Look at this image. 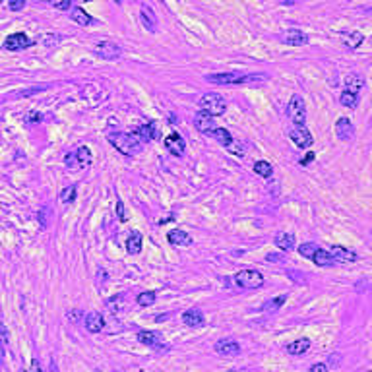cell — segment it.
Listing matches in <instances>:
<instances>
[{
	"label": "cell",
	"mask_w": 372,
	"mask_h": 372,
	"mask_svg": "<svg viewBox=\"0 0 372 372\" xmlns=\"http://www.w3.org/2000/svg\"><path fill=\"white\" fill-rule=\"evenodd\" d=\"M109 142H110V146H114V148H116L120 153H124V155H138V153L144 150L142 140H140L134 132H130V134L112 132V134H109Z\"/></svg>",
	"instance_id": "6da1fadb"
},
{
	"label": "cell",
	"mask_w": 372,
	"mask_h": 372,
	"mask_svg": "<svg viewBox=\"0 0 372 372\" xmlns=\"http://www.w3.org/2000/svg\"><path fill=\"white\" fill-rule=\"evenodd\" d=\"M91 163H93V153H91L89 148H86V146H82V148H78V150L66 153V157H64V165H66L70 171H86V169L91 167Z\"/></svg>",
	"instance_id": "7a4b0ae2"
},
{
	"label": "cell",
	"mask_w": 372,
	"mask_h": 372,
	"mask_svg": "<svg viewBox=\"0 0 372 372\" xmlns=\"http://www.w3.org/2000/svg\"><path fill=\"white\" fill-rule=\"evenodd\" d=\"M252 78H256V76L227 72V74H208V76H206V82L215 84V86H239V84H248Z\"/></svg>",
	"instance_id": "3957f363"
},
{
	"label": "cell",
	"mask_w": 372,
	"mask_h": 372,
	"mask_svg": "<svg viewBox=\"0 0 372 372\" xmlns=\"http://www.w3.org/2000/svg\"><path fill=\"white\" fill-rule=\"evenodd\" d=\"M198 105H200L202 110L210 112L212 116H221L227 110V101L219 93H206V95H202Z\"/></svg>",
	"instance_id": "277c9868"
},
{
	"label": "cell",
	"mask_w": 372,
	"mask_h": 372,
	"mask_svg": "<svg viewBox=\"0 0 372 372\" xmlns=\"http://www.w3.org/2000/svg\"><path fill=\"white\" fill-rule=\"evenodd\" d=\"M264 275L258 269H241L235 275V283L242 289H260L264 285Z\"/></svg>",
	"instance_id": "5b68a950"
},
{
	"label": "cell",
	"mask_w": 372,
	"mask_h": 372,
	"mask_svg": "<svg viewBox=\"0 0 372 372\" xmlns=\"http://www.w3.org/2000/svg\"><path fill=\"white\" fill-rule=\"evenodd\" d=\"M287 114H289V118L293 120L295 126H305L306 124V105H305V99L299 93H295L289 99Z\"/></svg>",
	"instance_id": "8992f818"
},
{
	"label": "cell",
	"mask_w": 372,
	"mask_h": 372,
	"mask_svg": "<svg viewBox=\"0 0 372 372\" xmlns=\"http://www.w3.org/2000/svg\"><path fill=\"white\" fill-rule=\"evenodd\" d=\"M289 138H291V142H293L297 148H301V150L310 148L312 142H314V138H312V134H310V130H308L306 126H295V128H291V130H289Z\"/></svg>",
	"instance_id": "52a82bcc"
},
{
	"label": "cell",
	"mask_w": 372,
	"mask_h": 372,
	"mask_svg": "<svg viewBox=\"0 0 372 372\" xmlns=\"http://www.w3.org/2000/svg\"><path fill=\"white\" fill-rule=\"evenodd\" d=\"M93 51H95V54H99L103 60H114V58H118L122 54V47L118 43H114V41L105 39V41L95 43Z\"/></svg>",
	"instance_id": "ba28073f"
},
{
	"label": "cell",
	"mask_w": 372,
	"mask_h": 372,
	"mask_svg": "<svg viewBox=\"0 0 372 372\" xmlns=\"http://www.w3.org/2000/svg\"><path fill=\"white\" fill-rule=\"evenodd\" d=\"M163 144H165L167 152H169L171 155H175V157H182L184 152H186V142L182 140V136H180L178 132H171V134L163 140Z\"/></svg>",
	"instance_id": "9c48e42d"
},
{
	"label": "cell",
	"mask_w": 372,
	"mask_h": 372,
	"mask_svg": "<svg viewBox=\"0 0 372 372\" xmlns=\"http://www.w3.org/2000/svg\"><path fill=\"white\" fill-rule=\"evenodd\" d=\"M29 47H31V39L25 33H12L4 41L6 51H23V49H29Z\"/></svg>",
	"instance_id": "30bf717a"
},
{
	"label": "cell",
	"mask_w": 372,
	"mask_h": 372,
	"mask_svg": "<svg viewBox=\"0 0 372 372\" xmlns=\"http://www.w3.org/2000/svg\"><path fill=\"white\" fill-rule=\"evenodd\" d=\"M281 41L285 45H289V47H303V45H306L310 41V37H308V33H305L301 29H287L281 35Z\"/></svg>",
	"instance_id": "8fae6325"
},
{
	"label": "cell",
	"mask_w": 372,
	"mask_h": 372,
	"mask_svg": "<svg viewBox=\"0 0 372 372\" xmlns=\"http://www.w3.org/2000/svg\"><path fill=\"white\" fill-rule=\"evenodd\" d=\"M213 351L221 357H237L241 353V345L233 339H219L215 345H213Z\"/></svg>",
	"instance_id": "7c38bea8"
},
{
	"label": "cell",
	"mask_w": 372,
	"mask_h": 372,
	"mask_svg": "<svg viewBox=\"0 0 372 372\" xmlns=\"http://www.w3.org/2000/svg\"><path fill=\"white\" fill-rule=\"evenodd\" d=\"M194 126H196V130H200L202 134H210L217 124L213 122V116L210 112H206V110L200 109V110L196 112V116H194Z\"/></svg>",
	"instance_id": "4fadbf2b"
},
{
	"label": "cell",
	"mask_w": 372,
	"mask_h": 372,
	"mask_svg": "<svg viewBox=\"0 0 372 372\" xmlns=\"http://www.w3.org/2000/svg\"><path fill=\"white\" fill-rule=\"evenodd\" d=\"M353 134H355V126H353V122L349 120V118H345V116H341V118H337V122H335V136L339 138V140H351L353 138Z\"/></svg>",
	"instance_id": "5bb4252c"
},
{
	"label": "cell",
	"mask_w": 372,
	"mask_h": 372,
	"mask_svg": "<svg viewBox=\"0 0 372 372\" xmlns=\"http://www.w3.org/2000/svg\"><path fill=\"white\" fill-rule=\"evenodd\" d=\"M134 134L142 140V142H152V140H157L159 138V128L155 126V122H148V124H140Z\"/></svg>",
	"instance_id": "9a60e30c"
},
{
	"label": "cell",
	"mask_w": 372,
	"mask_h": 372,
	"mask_svg": "<svg viewBox=\"0 0 372 372\" xmlns=\"http://www.w3.org/2000/svg\"><path fill=\"white\" fill-rule=\"evenodd\" d=\"M329 254L333 256L335 262H341V264H349V262H355V260H357V252H353V250L347 248V246H339V244L331 246Z\"/></svg>",
	"instance_id": "2e32d148"
},
{
	"label": "cell",
	"mask_w": 372,
	"mask_h": 372,
	"mask_svg": "<svg viewBox=\"0 0 372 372\" xmlns=\"http://www.w3.org/2000/svg\"><path fill=\"white\" fill-rule=\"evenodd\" d=\"M140 22L144 23V27L150 31V33H155L157 31V18H155V12L150 8V6H142L140 10Z\"/></svg>",
	"instance_id": "e0dca14e"
},
{
	"label": "cell",
	"mask_w": 372,
	"mask_h": 372,
	"mask_svg": "<svg viewBox=\"0 0 372 372\" xmlns=\"http://www.w3.org/2000/svg\"><path fill=\"white\" fill-rule=\"evenodd\" d=\"M182 322H184L186 326H190V328H204L206 318H204V312H202V310L190 308V310H186V312L182 314Z\"/></svg>",
	"instance_id": "ac0fdd59"
},
{
	"label": "cell",
	"mask_w": 372,
	"mask_h": 372,
	"mask_svg": "<svg viewBox=\"0 0 372 372\" xmlns=\"http://www.w3.org/2000/svg\"><path fill=\"white\" fill-rule=\"evenodd\" d=\"M138 341L148 345V347H163V335L159 331H140L138 333Z\"/></svg>",
	"instance_id": "d6986e66"
},
{
	"label": "cell",
	"mask_w": 372,
	"mask_h": 372,
	"mask_svg": "<svg viewBox=\"0 0 372 372\" xmlns=\"http://www.w3.org/2000/svg\"><path fill=\"white\" fill-rule=\"evenodd\" d=\"M167 241L173 244V246H190L192 244V237L180 229H175L167 235Z\"/></svg>",
	"instance_id": "ffe728a7"
},
{
	"label": "cell",
	"mask_w": 372,
	"mask_h": 372,
	"mask_svg": "<svg viewBox=\"0 0 372 372\" xmlns=\"http://www.w3.org/2000/svg\"><path fill=\"white\" fill-rule=\"evenodd\" d=\"M86 329L88 331H91V333H99L103 328H105V320L103 316L99 314V312H89V314H86Z\"/></svg>",
	"instance_id": "44dd1931"
},
{
	"label": "cell",
	"mask_w": 372,
	"mask_h": 372,
	"mask_svg": "<svg viewBox=\"0 0 372 372\" xmlns=\"http://www.w3.org/2000/svg\"><path fill=\"white\" fill-rule=\"evenodd\" d=\"M295 244H297V237H295L293 233H279V235L275 237V246H277L279 250H283V252L293 250Z\"/></svg>",
	"instance_id": "7402d4cb"
},
{
	"label": "cell",
	"mask_w": 372,
	"mask_h": 372,
	"mask_svg": "<svg viewBox=\"0 0 372 372\" xmlns=\"http://www.w3.org/2000/svg\"><path fill=\"white\" fill-rule=\"evenodd\" d=\"M341 41H343V45H345L347 49H357V47L363 45L365 35L359 33V31H343V33H341Z\"/></svg>",
	"instance_id": "603a6c76"
},
{
	"label": "cell",
	"mask_w": 372,
	"mask_h": 372,
	"mask_svg": "<svg viewBox=\"0 0 372 372\" xmlns=\"http://www.w3.org/2000/svg\"><path fill=\"white\" fill-rule=\"evenodd\" d=\"M310 345H312V341H310L308 337H301V339L291 341V343L287 345V353H289V355H293V357H297V355L306 353V351L310 349Z\"/></svg>",
	"instance_id": "cb8c5ba5"
},
{
	"label": "cell",
	"mask_w": 372,
	"mask_h": 372,
	"mask_svg": "<svg viewBox=\"0 0 372 372\" xmlns=\"http://www.w3.org/2000/svg\"><path fill=\"white\" fill-rule=\"evenodd\" d=\"M312 262L318 267H331L335 266V260L333 256L329 254V250H324V248H316V252L312 254Z\"/></svg>",
	"instance_id": "d4e9b609"
},
{
	"label": "cell",
	"mask_w": 372,
	"mask_h": 372,
	"mask_svg": "<svg viewBox=\"0 0 372 372\" xmlns=\"http://www.w3.org/2000/svg\"><path fill=\"white\" fill-rule=\"evenodd\" d=\"M142 244H144L142 235H140V233H132V235L126 239V252L132 254V256H134V254H140Z\"/></svg>",
	"instance_id": "484cf974"
},
{
	"label": "cell",
	"mask_w": 372,
	"mask_h": 372,
	"mask_svg": "<svg viewBox=\"0 0 372 372\" xmlns=\"http://www.w3.org/2000/svg\"><path fill=\"white\" fill-rule=\"evenodd\" d=\"M339 103H341L343 107H347V109H357L359 103H361V97H359L357 91H349V89H345V91L339 95Z\"/></svg>",
	"instance_id": "4316f807"
},
{
	"label": "cell",
	"mask_w": 372,
	"mask_h": 372,
	"mask_svg": "<svg viewBox=\"0 0 372 372\" xmlns=\"http://www.w3.org/2000/svg\"><path fill=\"white\" fill-rule=\"evenodd\" d=\"M208 136H212L213 140H217L221 146H229V144L233 142V134H231L227 128H219V126H215Z\"/></svg>",
	"instance_id": "83f0119b"
},
{
	"label": "cell",
	"mask_w": 372,
	"mask_h": 372,
	"mask_svg": "<svg viewBox=\"0 0 372 372\" xmlns=\"http://www.w3.org/2000/svg\"><path fill=\"white\" fill-rule=\"evenodd\" d=\"M343 84H345V89L359 93V91L363 89V86H365V80H363L361 76H357V74H347L345 80H343Z\"/></svg>",
	"instance_id": "f1b7e54d"
},
{
	"label": "cell",
	"mask_w": 372,
	"mask_h": 372,
	"mask_svg": "<svg viewBox=\"0 0 372 372\" xmlns=\"http://www.w3.org/2000/svg\"><path fill=\"white\" fill-rule=\"evenodd\" d=\"M70 18H72V22H76L78 25H89V23L93 22V18H91L86 10H82V8H74Z\"/></svg>",
	"instance_id": "f546056e"
},
{
	"label": "cell",
	"mask_w": 372,
	"mask_h": 372,
	"mask_svg": "<svg viewBox=\"0 0 372 372\" xmlns=\"http://www.w3.org/2000/svg\"><path fill=\"white\" fill-rule=\"evenodd\" d=\"M76 196H78V186H76V184H70V186L62 188V192L58 194V198H60L62 204H72V202H76Z\"/></svg>",
	"instance_id": "4dcf8cb0"
},
{
	"label": "cell",
	"mask_w": 372,
	"mask_h": 372,
	"mask_svg": "<svg viewBox=\"0 0 372 372\" xmlns=\"http://www.w3.org/2000/svg\"><path fill=\"white\" fill-rule=\"evenodd\" d=\"M252 171H254L258 176H262V178H269V176L273 175V167H271V163H267V161H256L254 167H252Z\"/></svg>",
	"instance_id": "1f68e13d"
},
{
	"label": "cell",
	"mask_w": 372,
	"mask_h": 372,
	"mask_svg": "<svg viewBox=\"0 0 372 372\" xmlns=\"http://www.w3.org/2000/svg\"><path fill=\"white\" fill-rule=\"evenodd\" d=\"M233 155H237V157H244V153H246V144L242 142V140H235L233 138V142L229 144V146H225Z\"/></svg>",
	"instance_id": "d6a6232c"
},
{
	"label": "cell",
	"mask_w": 372,
	"mask_h": 372,
	"mask_svg": "<svg viewBox=\"0 0 372 372\" xmlns=\"http://www.w3.org/2000/svg\"><path fill=\"white\" fill-rule=\"evenodd\" d=\"M136 301H138L140 306H150V305H153L157 301V293L155 291H144V293L138 295Z\"/></svg>",
	"instance_id": "836d02e7"
},
{
	"label": "cell",
	"mask_w": 372,
	"mask_h": 372,
	"mask_svg": "<svg viewBox=\"0 0 372 372\" xmlns=\"http://www.w3.org/2000/svg\"><path fill=\"white\" fill-rule=\"evenodd\" d=\"M285 301H287V297H285V295H281V297H275V299H271L269 303H266V305H264V308H262V310H266V312L279 310V308L285 305Z\"/></svg>",
	"instance_id": "e575fe53"
},
{
	"label": "cell",
	"mask_w": 372,
	"mask_h": 372,
	"mask_svg": "<svg viewBox=\"0 0 372 372\" xmlns=\"http://www.w3.org/2000/svg\"><path fill=\"white\" fill-rule=\"evenodd\" d=\"M316 248H318V246H316L314 242H303L297 250H299L301 256H305V258H312V254L316 252Z\"/></svg>",
	"instance_id": "d590c367"
},
{
	"label": "cell",
	"mask_w": 372,
	"mask_h": 372,
	"mask_svg": "<svg viewBox=\"0 0 372 372\" xmlns=\"http://www.w3.org/2000/svg\"><path fill=\"white\" fill-rule=\"evenodd\" d=\"M51 6H54L56 10H68L70 8V0H47Z\"/></svg>",
	"instance_id": "8d00e7d4"
},
{
	"label": "cell",
	"mask_w": 372,
	"mask_h": 372,
	"mask_svg": "<svg viewBox=\"0 0 372 372\" xmlns=\"http://www.w3.org/2000/svg\"><path fill=\"white\" fill-rule=\"evenodd\" d=\"M41 120H43V114H41V112H37V110L29 112V114L25 116V122H27V124H35V122H41Z\"/></svg>",
	"instance_id": "74e56055"
},
{
	"label": "cell",
	"mask_w": 372,
	"mask_h": 372,
	"mask_svg": "<svg viewBox=\"0 0 372 372\" xmlns=\"http://www.w3.org/2000/svg\"><path fill=\"white\" fill-rule=\"evenodd\" d=\"M8 6H10L12 12H20V10H23L25 0H8Z\"/></svg>",
	"instance_id": "f35d334b"
},
{
	"label": "cell",
	"mask_w": 372,
	"mask_h": 372,
	"mask_svg": "<svg viewBox=\"0 0 372 372\" xmlns=\"http://www.w3.org/2000/svg\"><path fill=\"white\" fill-rule=\"evenodd\" d=\"M8 341H10V335H8V329H6V326L0 322V343H4V345H8Z\"/></svg>",
	"instance_id": "ab89813d"
},
{
	"label": "cell",
	"mask_w": 372,
	"mask_h": 372,
	"mask_svg": "<svg viewBox=\"0 0 372 372\" xmlns=\"http://www.w3.org/2000/svg\"><path fill=\"white\" fill-rule=\"evenodd\" d=\"M116 213H118V219H120V221H126V219H128V217H126V212H124V204H122V202L116 204Z\"/></svg>",
	"instance_id": "60d3db41"
},
{
	"label": "cell",
	"mask_w": 372,
	"mask_h": 372,
	"mask_svg": "<svg viewBox=\"0 0 372 372\" xmlns=\"http://www.w3.org/2000/svg\"><path fill=\"white\" fill-rule=\"evenodd\" d=\"M314 159H316V153H312V152H310V153H306V155H305L303 159L299 161V163H301V165L305 167V165H308V163H312V161H314Z\"/></svg>",
	"instance_id": "b9f144b4"
},
{
	"label": "cell",
	"mask_w": 372,
	"mask_h": 372,
	"mask_svg": "<svg viewBox=\"0 0 372 372\" xmlns=\"http://www.w3.org/2000/svg\"><path fill=\"white\" fill-rule=\"evenodd\" d=\"M58 39H60L58 35H53V37H45V41H43V43H45V47H54V45H53V41H54V43H56Z\"/></svg>",
	"instance_id": "7bdbcfd3"
},
{
	"label": "cell",
	"mask_w": 372,
	"mask_h": 372,
	"mask_svg": "<svg viewBox=\"0 0 372 372\" xmlns=\"http://www.w3.org/2000/svg\"><path fill=\"white\" fill-rule=\"evenodd\" d=\"M326 371H328L326 365H312L310 367V372H326Z\"/></svg>",
	"instance_id": "ee69618b"
},
{
	"label": "cell",
	"mask_w": 372,
	"mask_h": 372,
	"mask_svg": "<svg viewBox=\"0 0 372 372\" xmlns=\"http://www.w3.org/2000/svg\"><path fill=\"white\" fill-rule=\"evenodd\" d=\"M281 4H285V6H291V4H295V0H279Z\"/></svg>",
	"instance_id": "f6af8a7d"
},
{
	"label": "cell",
	"mask_w": 372,
	"mask_h": 372,
	"mask_svg": "<svg viewBox=\"0 0 372 372\" xmlns=\"http://www.w3.org/2000/svg\"><path fill=\"white\" fill-rule=\"evenodd\" d=\"M2 359H4V343H0V363H2Z\"/></svg>",
	"instance_id": "bcb514c9"
},
{
	"label": "cell",
	"mask_w": 372,
	"mask_h": 372,
	"mask_svg": "<svg viewBox=\"0 0 372 372\" xmlns=\"http://www.w3.org/2000/svg\"><path fill=\"white\" fill-rule=\"evenodd\" d=\"M112 2H116V4H122V0H112Z\"/></svg>",
	"instance_id": "7dc6e473"
},
{
	"label": "cell",
	"mask_w": 372,
	"mask_h": 372,
	"mask_svg": "<svg viewBox=\"0 0 372 372\" xmlns=\"http://www.w3.org/2000/svg\"><path fill=\"white\" fill-rule=\"evenodd\" d=\"M0 4H2V0H0Z\"/></svg>",
	"instance_id": "c3c4849f"
}]
</instances>
